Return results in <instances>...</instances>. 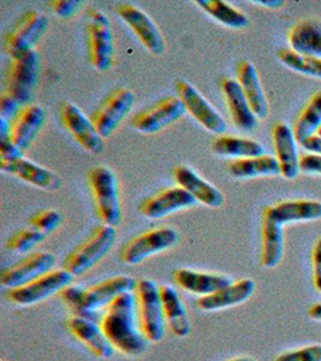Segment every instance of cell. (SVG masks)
I'll return each mask as SVG.
<instances>
[{
  "label": "cell",
  "mask_w": 321,
  "mask_h": 361,
  "mask_svg": "<svg viewBox=\"0 0 321 361\" xmlns=\"http://www.w3.org/2000/svg\"><path fill=\"white\" fill-rule=\"evenodd\" d=\"M100 326L115 350L129 357L146 352L149 341L141 333L134 293H124L105 308Z\"/></svg>",
  "instance_id": "cell-1"
},
{
  "label": "cell",
  "mask_w": 321,
  "mask_h": 361,
  "mask_svg": "<svg viewBox=\"0 0 321 361\" xmlns=\"http://www.w3.org/2000/svg\"><path fill=\"white\" fill-rule=\"evenodd\" d=\"M136 284L137 281L132 276H115L89 288L70 284L59 293V296L74 316L96 320V312L99 310L106 308L115 298L124 293H134Z\"/></svg>",
  "instance_id": "cell-2"
},
{
  "label": "cell",
  "mask_w": 321,
  "mask_h": 361,
  "mask_svg": "<svg viewBox=\"0 0 321 361\" xmlns=\"http://www.w3.org/2000/svg\"><path fill=\"white\" fill-rule=\"evenodd\" d=\"M87 180L100 222L112 228L120 226L122 222L120 190L111 169L103 165L92 168Z\"/></svg>",
  "instance_id": "cell-3"
},
{
  "label": "cell",
  "mask_w": 321,
  "mask_h": 361,
  "mask_svg": "<svg viewBox=\"0 0 321 361\" xmlns=\"http://www.w3.org/2000/svg\"><path fill=\"white\" fill-rule=\"evenodd\" d=\"M134 294L141 333L149 343L160 342L164 337L166 323L159 286L152 279H139Z\"/></svg>",
  "instance_id": "cell-4"
},
{
  "label": "cell",
  "mask_w": 321,
  "mask_h": 361,
  "mask_svg": "<svg viewBox=\"0 0 321 361\" xmlns=\"http://www.w3.org/2000/svg\"><path fill=\"white\" fill-rule=\"evenodd\" d=\"M40 75V58L35 49L10 57L5 74L4 93L13 97L22 106L33 99Z\"/></svg>",
  "instance_id": "cell-5"
},
{
  "label": "cell",
  "mask_w": 321,
  "mask_h": 361,
  "mask_svg": "<svg viewBox=\"0 0 321 361\" xmlns=\"http://www.w3.org/2000/svg\"><path fill=\"white\" fill-rule=\"evenodd\" d=\"M87 49L91 66L105 73L115 63V39L111 22L98 8H91L87 13Z\"/></svg>",
  "instance_id": "cell-6"
},
{
  "label": "cell",
  "mask_w": 321,
  "mask_h": 361,
  "mask_svg": "<svg viewBox=\"0 0 321 361\" xmlns=\"http://www.w3.org/2000/svg\"><path fill=\"white\" fill-rule=\"evenodd\" d=\"M115 241V228L105 224L96 226L84 241L66 255L63 269L70 272L74 277L82 276L106 257Z\"/></svg>",
  "instance_id": "cell-7"
},
{
  "label": "cell",
  "mask_w": 321,
  "mask_h": 361,
  "mask_svg": "<svg viewBox=\"0 0 321 361\" xmlns=\"http://www.w3.org/2000/svg\"><path fill=\"white\" fill-rule=\"evenodd\" d=\"M180 243V234L176 229L164 226L149 230L132 238L120 250V260L128 265H137L152 255L170 250Z\"/></svg>",
  "instance_id": "cell-8"
},
{
  "label": "cell",
  "mask_w": 321,
  "mask_h": 361,
  "mask_svg": "<svg viewBox=\"0 0 321 361\" xmlns=\"http://www.w3.org/2000/svg\"><path fill=\"white\" fill-rule=\"evenodd\" d=\"M73 279L74 276L64 269L51 270L25 286L10 289L8 298L11 302L20 306L39 304L54 294H59L73 283Z\"/></svg>",
  "instance_id": "cell-9"
},
{
  "label": "cell",
  "mask_w": 321,
  "mask_h": 361,
  "mask_svg": "<svg viewBox=\"0 0 321 361\" xmlns=\"http://www.w3.org/2000/svg\"><path fill=\"white\" fill-rule=\"evenodd\" d=\"M135 104V94L128 88H117L107 95L100 106L93 112L91 121L103 139L110 137L120 127Z\"/></svg>",
  "instance_id": "cell-10"
},
{
  "label": "cell",
  "mask_w": 321,
  "mask_h": 361,
  "mask_svg": "<svg viewBox=\"0 0 321 361\" xmlns=\"http://www.w3.org/2000/svg\"><path fill=\"white\" fill-rule=\"evenodd\" d=\"M186 112L181 99L169 95L136 114L130 119V126L142 134H154L177 122Z\"/></svg>",
  "instance_id": "cell-11"
},
{
  "label": "cell",
  "mask_w": 321,
  "mask_h": 361,
  "mask_svg": "<svg viewBox=\"0 0 321 361\" xmlns=\"http://www.w3.org/2000/svg\"><path fill=\"white\" fill-rule=\"evenodd\" d=\"M49 28V18L37 10L22 15L5 37V51L8 57L34 49Z\"/></svg>",
  "instance_id": "cell-12"
},
{
  "label": "cell",
  "mask_w": 321,
  "mask_h": 361,
  "mask_svg": "<svg viewBox=\"0 0 321 361\" xmlns=\"http://www.w3.org/2000/svg\"><path fill=\"white\" fill-rule=\"evenodd\" d=\"M177 97L181 99L186 111L198 121L208 132L222 135L227 132V122L206 98L191 83L186 80H178L176 83Z\"/></svg>",
  "instance_id": "cell-13"
},
{
  "label": "cell",
  "mask_w": 321,
  "mask_h": 361,
  "mask_svg": "<svg viewBox=\"0 0 321 361\" xmlns=\"http://www.w3.org/2000/svg\"><path fill=\"white\" fill-rule=\"evenodd\" d=\"M115 10L122 21L132 29V33L135 34L144 49L156 56L164 54V37L157 25L149 18L147 13L129 3L118 4Z\"/></svg>",
  "instance_id": "cell-14"
},
{
  "label": "cell",
  "mask_w": 321,
  "mask_h": 361,
  "mask_svg": "<svg viewBox=\"0 0 321 361\" xmlns=\"http://www.w3.org/2000/svg\"><path fill=\"white\" fill-rule=\"evenodd\" d=\"M56 258L49 252H34L25 255L20 262L5 267L0 274V284L4 288L15 289L45 275L54 269Z\"/></svg>",
  "instance_id": "cell-15"
},
{
  "label": "cell",
  "mask_w": 321,
  "mask_h": 361,
  "mask_svg": "<svg viewBox=\"0 0 321 361\" xmlns=\"http://www.w3.org/2000/svg\"><path fill=\"white\" fill-rule=\"evenodd\" d=\"M59 116L63 127L83 149L93 154L103 152L105 147L103 137L96 132L91 118H88L80 107L66 102L61 106Z\"/></svg>",
  "instance_id": "cell-16"
},
{
  "label": "cell",
  "mask_w": 321,
  "mask_h": 361,
  "mask_svg": "<svg viewBox=\"0 0 321 361\" xmlns=\"http://www.w3.org/2000/svg\"><path fill=\"white\" fill-rule=\"evenodd\" d=\"M46 112L37 104L22 107L13 118L10 119L8 140L25 152L45 126Z\"/></svg>",
  "instance_id": "cell-17"
},
{
  "label": "cell",
  "mask_w": 321,
  "mask_h": 361,
  "mask_svg": "<svg viewBox=\"0 0 321 361\" xmlns=\"http://www.w3.org/2000/svg\"><path fill=\"white\" fill-rule=\"evenodd\" d=\"M196 200L186 189L181 187L163 189L160 192L144 199L139 205V212L151 219L164 218L181 209H189Z\"/></svg>",
  "instance_id": "cell-18"
},
{
  "label": "cell",
  "mask_w": 321,
  "mask_h": 361,
  "mask_svg": "<svg viewBox=\"0 0 321 361\" xmlns=\"http://www.w3.org/2000/svg\"><path fill=\"white\" fill-rule=\"evenodd\" d=\"M66 328L95 357L100 359L113 357L115 349L107 340L100 324H96V320L73 314L66 320Z\"/></svg>",
  "instance_id": "cell-19"
},
{
  "label": "cell",
  "mask_w": 321,
  "mask_h": 361,
  "mask_svg": "<svg viewBox=\"0 0 321 361\" xmlns=\"http://www.w3.org/2000/svg\"><path fill=\"white\" fill-rule=\"evenodd\" d=\"M0 170L37 188L54 192L62 187V180L57 173L25 158L0 160Z\"/></svg>",
  "instance_id": "cell-20"
},
{
  "label": "cell",
  "mask_w": 321,
  "mask_h": 361,
  "mask_svg": "<svg viewBox=\"0 0 321 361\" xmlns=\"http://www.w3.org/2000/svg\"><path fill=\"white\" fill-rule=\"evenodd\" d=\"M172 279L183 290L200 295V298L210 295L234 283V279L230 276L202 272L186 267L173 270Z\"/></svg>",
  "instance_id": "cell-21"
},
{
  "label": "cell",
  "mask_w": 321,
  "mask_h": 361,
  "mask_svg": "<svg viewBox=\"0 0 321 361\" xmlns=\"http://www.w3.org/2000/svg\"><path fill=\"white\" fill-rule=\"evenodd\" d=\"M173 178L178 187L186 189L191 197L207 207L218 209L224 204V195L217 187L203 180L187 165H177L172 170Z\"/></svg>",
  "instance_id": "cell-22"
},
{
  "label": "cell",
  "mask_w": 321,
  "mask_h": 361,
  "mask_svg": "<svg viewBox=\"0 0 321 361\" xmlns=\"http://www.w3.org/2000/svg\"><path fill=\"white\" fill-rule=\"evenodd\" d=\"M272 139L276 159L280 166V175L287 180H295L300 173V157L297 152L296 139L293 129L278 122L272 129Z\"/></svg>",
  "instance_id": "cell-23"
},
{
  "label": "cell",
  "mask_w": 321,
  "mask_h": 361,
  "mask_svg": "<svg viewBox=\"0 0 321 361\" xmlns=\"http://www.w3.org/2000/svg\"><path fill=\"white\" fill-rule=\"evenodd\" d=\"M227 110L236 127L243 132H253L258 126V117L254 115L239 83L232 78H222L220 82Z\"/></svg>",
  "instance_id": "cell-24"
},
{
  "label": "cell",
  "mask_w": 321,
  "mask_h": 361,
  "mask_svg": "<svg viewBox=\"0 0 321 361\" xmlns=\"http://www.w3.org/2000/svg\"><path fill=\"white\" fill-rule=\"evenodd\" d=\"M254 290L256 282L253 279H241L239 282H234L210 295L199 298L196 304L198 307L205 312L220 311L246 302L254 294Z\"/></svg>",
  "instance_id": "cell-25"
},
{
  "label": "cell",
  "mask_w": 321,
  "mask_h": 361,
  "mask_svg": "<svg viewBox=\"0 0 321 361\" xmlns=\"http://www.w3.org/2000/svg\"><path fill=\"white\" fill-rule=\"evenodd\" d=\"M261 234H263V250L261 263L265 267H276L283 257L284 238L283 224H280L272 212V206H268L263 212L261 219Z\"/></svg>",
  "instance_id": "cell-26"
},
{
  "label": "cell",
  "mask_w": 321,
  "mask_h": 361,
  "mask_svg": "<svg viewBox=\"0 0 321 361\" xmlns=\"http://www.w3.org/2000/svg\"><path fill=\"white\" fill-rule=\"evenodd\" d=\"M159 292L164 311L165 323L169 326L172 335L178 338H184L189 335L191 330L186 306L178 295L177 290L172 286H159Z\"/></svg>",
  "instance_id": "cell-27"
},
{
  "label": "cell",
  "mask_w": 321,
  "mask_h": 361,
  "mask_svg": "<svg viewBox=\"0 0 321 361\" xmlns=\"http://www.w3.org/2000/svg\"><path fill=\"white\" fill-rule=\"evenodd\" d=\"M236 76L254 115L260 119L266 118L268 115V100L256 66L249 61H241L236 68Z\"/></svg>",
  "instance_id": "cell-28"
},
{
  "label": "cell",
  "mask_w": 321,
  "mask_h": 361,
  "mask_svg": "<svg viewBox=\"0 0 321 361\" xmlns=\"http://www.w3.org/2000/svg\"><path fill=\"white\" fill-rule=\"evenodd\" d=\"M229 173L236 178L280 175V166L275 157L260 156L235 159L229 164Z\"/></svg>",
  "instance_id": "cell-29"
},
{
  "label": "cell",
  "mask_w": 321,
  "mask_h": 361,
  "mask_svg": "<svg viewBox=\"0 0 321 361\" xmlns=\"http://www.w3.org/2000/svg\"><path fill=\"white\" fill-rule=\"evenodd\" d=\"M272 212L280 224L309 222L321 218V202L314 200L283 202L272 206Z\"/></svg>",
  "instance_id": "cell-30"
},
{
  "label": "cell",
  "mask_w": 321,
  "mask_h": 361,
  "mask_svg": "<svg viewBox=\"0 0 321 361\" xmlns=\"http://www.w3.org/2000/svg\"><path fill=\"white\" fill-rule=\"evenodd\" d=\"M212 151L219 156L241 159L264 156L265 148L256 140L234 135H219L212 142Z\"/></svg>",
  "instance_id": "cell-31"
},
{
  "label": "cell",
  "mask_w": 321,
  "mask_h": 361,
  "mask_svg": "<svg viewBox=\"0 0 321 361\" xmlns=\"http://www.w3.org/2000/svg\"><path fill=\"white\" fill-rule=\"evenodd\" d=\"M291 49L321 59V25L313 21L297 23L289 33Z\"/></svg>",
  "instance_id": "cell-32"
},
{
  "label": "cell",
  "mask_w": 321,
  "mask_h": 361,
  "mask_svg": "<svg viewBox=\"0 0 321 361\" xmlns=\"http://www.w3.org/2000/svg\"><path fill=\"white\" fill-rule=\"evenodd\" d=\"M321 127V90L310 98L294 124L293 133L297 142L302 144L317 133Z\"/></svg>",
  "instance_id": "cell-33"
},
{
  "label": "cell",
  "mask_w": 321,
  "mask_h": 361,
  "mask_svg": "<svg viewBox=\"0 0 321 361\" xmlns=\"http://www.w3.org/2000/svg\"><path fill=\"white\" fill-rule=\"evenodd\" d=\"M196 4L206 11L210 17L229 28L243 29L249 25V20L244 13L227 4L222 0H198Z\"/></svg>",
  "instance_id": "cell-34"
},
{
  "label": "cell",
  "mask_w": 321,
  "mask_h": 361,
  "mask_svg": "<svg viewBox=\"0 0 321 361\" xmlns=\"http://www.w3.org/2000/svg\"><path fill=\"white\" fill-rule=\"evenodd\" d=\"M277 57L289 69L312 78H321L320 58L298 54L291 49H279Z\"/></svg>",
  "instance_id": "cell-35"
},
{
  "label": "cell",
  "mask_w": 321,
  "mask_h": 361,
  "mask_svg": "<svg viewBox=\"0 0 321 361\" xmlns=\"http://www.w3.org/2000/svg\"><path fill=\"white\" fill-rule=\"evenodd\" d=\"M46 238V235L33 228H25L18 230L6 241V248L13 253L25 255L33 250L34 247L40 245Z\"/></svg>",
  "instance_id": "cell-36"
},
{
  "label": "cell",
  "mask_w": 321,
  "mask_h": 361,
  "mask_svg": "<svg viewBox=\"0 0 321 361\" xmlns=\"http://www.w3.org/2000/svg\"><path fill=\"white\" fill-rule=\"evenodd\" d=\"M63 222V216L56 209H42L40 212L33 214L29 219V226L33 229L40 231L42 234L49 235L58 229Z\"/></svg>",
  "instance_id": "cell-37"
},
{
  "label": "cell",
  "mask_w": 321,
  "mask_h": 361,
  "mask_svg": "<svg viewBox=\"0 0 321 361\" xmlns=\"http://www.w3.org/2000/svg\"><path fill=\"white\" fill-rule=\"evenodd\" d=\"M275 361H321V345H308L280 354Z\"/></svg>",
  "instance_id": "cell-38"
},
{
  "label": "cell",
  "mask_w": 321,
  "mask_h": 361,
  "mask_svg": "<svg viewBox=\"0 0 321 361\" xmlns=\"http://www.w3.org/2000/svg\"><path fill=\"white\" fill-rule=\"evenodd\" d=\"M82 1L80 0H52L49 1V8L52 10L54 15L61 18H71L75 13L79 11L82 6Z\"/></svg>",
  "instance_id": "cell-39"
},
{
  "label": "cell",
  "mask_w": 321,
  "mask_h": 361,
  "mask_svg": "<svg viewBox=\"0 0 321 361\" xmlns=\"http://www.w3.org/2000/svg\"><path fill=\"white\" fill-rule=\"evenodd\" d=\"M21 104L18 103L17 100L6 94V93H1L0 97V114L3 118L10 119L13 118L16 116L17 112L20 111L22 109Z\"/></svg>",
  "instance_id": "cell-40"
},
{
  "label": "cell",
  "mask_w": 321,
  "mask_h": 361,
  "mask_svg": "<svg viewBox=\"0 0 321 361\" xmlns=\"http://www.w3.org/2000/svg\"><path fill=\"white\" fill-rule=\"evenodd\" d=\"M300 170L302 173L321 175V156L310 153L301 157Z\"/></svg>",
  "instance_id": "cell-41"
},
{
  "label": "cell",
  "mask_w": 321,
  "mask_h": 361,
  "mask_svg": "<svg viewBox=\"0 0 321 361\" xmlns=\"http://www.w3.org/2000/svg\"><path fill=\"white\" fill-rule=\"evenodd\" d=\"M22 152L16 145H13L8 139L0 140V160H16L22 157Z\"/></svg>",
  "instance_id": "cell-42"
},
{
  "label": "cell",
  "mask_w": 321,
  "mask_h": 361,
  "mask_svg": "<svg viewBox=\"0 0 321 361\" xmlns=\"http://www.w3.org/2000/svg\"><path fill=\"white\" fill-rule=\"evenodd\" d=\"M314 286L321 293V238L315 243L313 250Z\"/></svg>",
  "instance_id": "cell-43"
},
{
  "label": "cell",
  "mask_w": 321,
  "mask_h": 361,
  "mask_svg": "<svg viewBox=\"0 0 321 361\" xmlns=\"http://www.w3.org/2000/svg\"><path fill=\"white\" fill-rule=\"evenodd\" d=\"M302 147L307 149L308 152L312 154H317V156H321V137L320 136L313 135L305 140L302 144Z\"/></svg>",
  "instance_id": "cell-44"
},
{
  "label": "cell",
  "mask_w": 321,
  "mask_h": 361,
  "mask_svg": "<svg viewBox=\"0 0 321 361\" xmlns=\"http://www.w3.org/2000/svg\"><path fill=\"white\" fill-rule=\"evenodd\" d=\"M8 130H10V121L1 117L0 119V140L8 139Z\"/></svg>",
  "instance_id": "cell-45"
},
{
  "label": "cell",
  "mask_w": 321,
  "mask_h": 361,
  "mask_svg": "<svg viewBox=\"0 0 321 361\" xmlns=\"http://www.w3.org/2000/svg\"><path fill=\"white\" fill-rule=\"evenodd\" d=\"M256 3L271 8H280L284 5V1H282V0H258Z\"/></svg>",
  "instance_id": "cell-46"
},
{
  "label": "cell",
  "mask_w": 321,
  "mask_h": 361,
  "mask_svg": "<svg viewBox=\"0 0 321 361\" xmlns=\"http://www.w3.org/2000/svg\"><path fill=\"white\" fill-rule=\"evenodd\" d=\"M308 314L312 319L321 320V302L315 304L308 310Z\"/></svg>",
  "instance_id": "cell-47"
},
{
  "label": "cell",
  "mask_w": 321,
  "mask_h": 361,
  "mask_svg": "<svg viewBox=\"0 0 321 361\" xmlns=\"http://www.w3.org/2000/svg\"><path fill=\"white\" fill-rule=\"evenodd\" d=\"M229 361H256L254 359H251V357H235V359H231V360Z\"/></svg>",
  "instance_id": "cell-48"
},
{
  "label": "cell",
  "mask_w": 321,
  "mask_h": 361,
  "mask_svg": "<svg viewBox=\"0 0 321 361\" xmlns=\"http://www.w3.org/2000/svg\"><path fill=\"white\" fill-rule=\"evenodd\" d=\"M317 135L320 136L321 137V127L319 128V130H317Z\"/></svg>",
  "instance_id": "cell-49"
},
{
  "label": "cell",
  "mask_w": 321,
  "mask_h": 361,
  "mask_svg": "<svg viewBox=\"0 0 321 361\" xmlns=\"http://www.w3.org/2000/svg\"><path fill=\"white\" fill-rule=\"evenodd\" d=\"M3 361H4V360H3Z\"/></svg>",
  "instance_id": "cell-50"
}]
</instances>
